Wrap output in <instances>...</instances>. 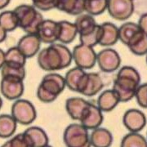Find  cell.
<instances>
[{
  "instance_id": "6da1fadb",
  "label": "cell",
  "mask_w": 147,
  "mask_h": 147,
  "mask_svg": "<svg viewBox=\"0 0 147 147\" xmlns=\"http://www.w3.org/2000/svg\"><path fill=\"white\" fill-rule=\"evenodd\" d=\"M72 61V53L63 43H52L41 50L38 55V65L46 71L67 68L70 65Z\"/></svg>"
},
{
  "instance_id": "7a4b0ae2",
  "label": "cell",
  "mask_w": 147,
  "mask_h": 147,
  "mask_svg": "<svg viewBox=\"0 0 147 147\" xmlns=\"http://www.w3.org/2000/svg\"><path fill=\"white\" fill-rule=\"evenodd\" d=\"M141 84V75L131 66H123L117 74L113 88L120 102H127L135 97L137 88Z\"/></svg>"
},
{
  "instance_id": "3957f363",
  "label": "cell",
  "mask_w": 147,
  "mask_h": 147,
  "mask_svg": "<svg viewBox=\"0 0 147 147\" xmlns=\"http://www.w3.org/2000/svg\"><path fill=\"white\" fill-rule=\"evenodd\" d=\"M65 87V79L61 75L56 73L47 74L38 88L37 96L42 102L51 103L63 92Z\"/></svg>"
},
{
  "instance_id": "277c9868",
  "label": "cell",
  "mask_w": 147,
  "mask_h": 147,
  "mask_svg": "<svg viewBox=\"0 0 147 147\" xmlns=\"http://www.w3.org/2000/svg\"><path fill=\"white\" fill-rule=\"evenodd\" d=\"M19 21V27L30 34H37L38 27L43 21V17L34 7L27 4L16 7L14 9Z\"/></svg>"
},
{
  "instance_id": "5b68a950",
  "label": "cell",
  "mask_w": 147,
  "mask_h": 147,
  "mask_svg": "<svg viewBox=\"0 0 147 147\" xmlns=\"http://www.w3.org/2000/svg\"><path fill=\"white\" fill-rule=\"evenodd\" d=\"M64 142L66 147H91L88 129L81 123H72L64 131Z\"/></svg>"
},
{
  "instance_id": "8992f818",
  "label": "cell",
  "mask_w": 147,
  "mask_h": 147,
  "mask_svg": "<svg viewBox=\"0 0 147 147\" xmlns=\"http://www.w3.org/2000/svg\"><path fill=\"white\" fill-rule=\"evenodd\" d=\"M11 115L17 123L29 125L36 119V109L29 100H16L11 107Z\"/></svg>"
},
{
  "instance_id": "52a82bcc",
  "label": "cell",
  "mask_w": 147,
  "mask_h": 147,
  "mask_svg": "<svg viewBox=\"0 0 147 147\" xmlns=\"http://www.w3.org/2000/svg\"><path fill=\"white\" fill-rule=\"evenodd\" d=\"M73 61L77 67L83 69H89L96 63L97 54L92 47L80 43L74 47Z\"/></svg>"
},
{
  "instance_id": "ba28073f",
  "label": "cell",
  "mask_w": 147,
  "mask_h": 147,
  "mask_svg": "<svg viewBox=\"0 0 147 147\" xmlns=\"http://www.w3.org/2000/svg\"><path fill=\"white\" fill-rule=\"evenodd\" d=\"M107 10L111 17L117 21H126L133 14V0H108Z\"/></svg>"
},
{
  "instance_id": "9c48e42d",
  "label": "cell",
  "mask_w": 147,
  "mask_h": 147,
  "mask_svg": "<svg viewBox=\"0 0 147 147\" xmlns=\"http://www.w3.org/2000/svg\"><path fill=\"white\" fill-rule=\"evenodd\" d=\"M24 79L13 77L4 76L2 77L0 89L3 96L8 100H18L24 93Z\"/></svg>"
},
{
  "instance_id": "30bf717a",
  "label": "cell",
  "mask_w": 147,
  "mask_h": 147,
  "mask_svg": "<svg viewBox=\"0 0 147 147\" xmlns=\"http://www.w3.org/2000/svg\"><path fill=\"white\" fill-rule=\"evenodd\" d=\"M96 63L99 68L106 73L114 72L119 68L121 57L119 54L112 48H105L97 54Z\"/></svg>"
},
{
  "instance_id": "8fae6325",
  "label": "cell",
  "mask_w": 147,
  "mask_h": 147,
  "mask_svg": "<svg viewBox=\"0 0 147 147\" xmlns=\"http://www.w3.org/2000/svg\"><path fill=\"white\" fill-rule=\"evenodd\" d=\"M123 123L130 132H138L146 125V116L141 110L131 109L127 110L123 115Z\"/></svg>"
},
{
  "instance_id": "7c38bea8",
  "label": "cell",
  "mask_w": 147,
  "mask_h": 147,
  "mask_svg": "<svg viewBox=\"0 0 147 147\" xmlns=\"http://www.w3.org/2000/svg\"><path fill=\"white\" fill-rule=\"evenodd\" d=\"M37 35L42 42L55 43L59 40L60 24L53 20H43L38 27Z\"/></svg>"
},
{
  "instance_id": "4fadbf2b",
  "label": "cell",
  "mask_w": 147,
  "mask_h": 147,
  "mask_svg": "<svg viewBox=\"0 0 147 147\" xmlns=\"http://www.w3.org/2000/svg\"><path fill=\"white\" fill-rule=\"evenodd\" d=\"M103 119L104 117L101 110L97 105L90 103L82 116L80 123L88 130H93L101 125Z\"/></svg>"
},
{
  "instance_id": "5bb4252c",
  "label": "cell",
  "mask_w": 147,
  "mask_h": 147,
  "mask_svg": "<svg viewBox=\"0 0 147 147\" xmlns=\"http://www.w3.org/2000/svg\"><path fill=\"white\" fill-rule=\"evenodd\" d=\"M41 42V40L37 34H27L19 40L17 47L26 58H30L34 57L38 53Z\"/></svg>"
},
{
  "instance_id": "9a60e30c",
  "label": "cell",
  "mask_w": 147,
  "mask_h": 147,
  "mask_svg": "<svg viewBox=\"0 0 147 147\" xmlns=\"http://www.w3.org/2000/svg\"><path fill=\"white\" fill-rule=\"evenodd\" d=\"M90 102L80 97H71L69 98L65 102V109L74 120L80 121L86 109L88 107Z\"/></svg>"
},
{
  "instance_id": "2e32d148",
  "label": "cell",
  "mask_w": 147,
  "mask_h": 147,
  "mask_svg": "<svg viewBox=\"0 0 147 147\" xmlns=\"http://www.w3.org/2000/svg\"><path fill=\"white\" fill-rule=\"evenodd\" d=\"M119 102V98L114 90H105L98 97L97 106L102 112H110L114 110Z\"/></svg>"
},
{
  "instance_id": "e0dca14e",
  "label": "cell",
  "mask_w": 147,
  "mask_h": 147,
  "mask_svg": "<svg viewBox=\"0 0 147 147\" xmlns=\"http://www.w3.org/2000/svg\"><path fill=\"white\" fill-rule=\"evenodd\" d=\"M90 142L93 147H110L113 142V136L108 129L97 127L92 132Z\"/></svg>"
},
{
  "instance_id": "ac0fdd59",
  "label": "cell",
  "mask_w": 147,
  "mask_h": 147,
  "mask_svg": "<svg viewBox=\"0 0 147 147\" xmlns=\"http://www.w3.org/2000/svg\"><path fill=\"white\" fill-rule=\"evenodd\" d=\"M57 9L72 16H79L85 11L84 0H57Z\"/></svg>"
},
{
  "instance_id": "d6986e66",
  "label": "cell",
  "mask_w": 147,
  "mask_h": 147,
  "mask_svg": "<svg viewBox=\"0 0 147 147\" xmlns=\"http://www.w3.org/2000/svg\"><path fill=\"white\" fill-rule=\"evenodd\" d=\"M103 29V34L100 42V45L103 47H111L119 40V28L115 24L105 22L101 24Z\"/></svg>"
},
{
  "instance_id": "ffe728a7",
  "label": "cell",
  "mask_w": 147,
  "mask_h": 147,
  "mask_svg": "<svg viewBox=\"0 0 147 147\" xmlns=\"http://www.w3.org/2000/svg\"><path fill=\"white\" fill-rule=\"evenodd\" d=\"M104 87L103 80L97 73H88V79L82 95L87 96H93L99 93Z\"/></svg>"
},
{
  "instance_id": "44dd1931",
  "label": "cell",
  "mask_w": 147,
  "mask_h": 147,
  "mask_svg": "<svg viewBox=\"0 0 147 147\" xmlns=\"http://www.w3.org/2000/svg\"><path fill=\"white\" fill-rule=\"evenodd\" d=\"M60 24V35L59 40L64 44L72 42L77 36L78 30L74 23L67 21H59Z\"/></svg>"
},
{
  "instance_id": "7402d4cb",
  "label": "cell",
  "mask_w": 147,
  "mask_h": 147,
  "mask_svg": "<svg viewBox=\"0 0 147 147\" xmlns=\"http://www.w3.org/2000/svg\"><path fill=\"white\" fill-rule=\"evenodd\" d=\"M79 36H83L92 31L96 26V22L93 16L90 14H81L78 16L74 22Z\"/></svg>"
},
{
  "instance_id": "603a6c76",
  "label": "cell",
  "mask_w": 147,
  "mask_h": 147,
  "mask_svg": "<svg viewBox=\"0 0 147 147\" xmlns=\"http://www.w3.org/2000/svg\"><path fill=\"white\" fill-rule=\"evenodd\" d=\"M24 132L30 138L34 147H43L48 144L47 133L38 127H30Z\"/></svg>"
},
{
  "instance_id": "cb8c5ba5",
  "label": "cell",
  "mask_w": 147,
  "mask_h": 147,
  "mask_svg": "<svg viewBox=\"0 0 147 147\" xmlns=\"http://www.w3.org/2000/svg\"><path fill=\"white\" fill-rule=\"evenodd\" d=\"M17 128V122L12 115H0V137L8 138L11 137Z\"/></svg>"
},
{
  "instance_id": "d4e9b609",
  "label": "cell",
  "mask_w": 147,
  "mask_h": 147,
  "mask_svg": "<svg viewBox=\"0 0 147 147\" xmlns=\"http://www.w3.org/2000/svg\"><path fill=\"white\" fill-rule=\"evenodd\" d=\"M141 30L142 29L138 24L133 22H126L119 28V40L127 46V43L133 38V37Z\"/></svg>"
},
{
  "instance_id": "484cf974",
  "label": "cell",
  "mask_w": 147,
  "mask_h": 147,
  "mask_svg": "<svg viewBox=\"0 0 147 147\" xmlns=\"http://www.w3.org/2000/svg\"><path fill=\"white\" fill-rule=\"evenodd\" d=\"M26 62V57L17 46L11 47L5 53V64L16 67H25Z\"/></svg>"
},
{
  "instance_id": "4316f807",
  "label": "cell",
  "mask_w": 147,
  "mask_h": 147,
  "mask_svg": "<svg viewBox=\"0 0 147 147\" xmlns=\"http://www.w3.org/2000/svg\"><path fill=\"white\" fill-rule=\"evenodd\" d=\"M85 73L86 72L84 71V69L77 66L70 69L66 73L65 77L66 87H68L71 91L77 92L79 84L81 83V80L83 79Z\"/></svg>"
},
{
  "instance_id": "83f0119b",
  "label": "cell",
  "mask_w": 147,
  "mask_h": 147,
  "mask_svg": "<svg viewBox=\"0 0 147 147\" xmlns=\"http://www.w3.org/2000/svg\"><path fill=\"white\" fill-rule=\"evenodd\" d=\"M0 26L7 32L12 31L19 27V21L14 11H5L0 13Z\"/></svg>"
},
{
  "instance_id": "f1b7e54d",
  "label": "cell",
  "mask_w": 147,
  "mask_h": 147,
  "mask_svg": "<svg viewBox=\"0 0 147 147\" xmlns=\"http://www.w3.org/2000/svg\"><path fill=\"white\" fill-rule=\"evenodd\" d=\"M103 34V29L101 25H96L95 29L88 34L79 36V40L82 44L90 46V47H94L96 45L99 44L102 38Z\"/></svg>"
},
{
  "instance_id": "f546056e",
  "label": "cell",
  "mask_w": 147,
  "mask_h": 147,
  "mask_svg": "<svg viewBox=\"0 0 147 147\" xmlns=\"http://www.w3.org/2000/svg\"><path fill=\"white\" fill-rule=\"evenodd\" d=\"M120 147H147V140L138 132H130L123 138Z\"/></svg>"
},
{
  "instance_id": "4dcf8cb0",
  "label": "cell",
  "mask_w": 147,
  "mask_h": 147,
  "mask_svg": "<svg viewBox=\"0 0 147 147\" xmlns=\"http://www.w3.org/2000/svg\"><path fill=\"white\" fill-rule=\"evenodd\" d=\"M85 11L92 16H98L107 10L108 0H84Z\"/></svg>"
},
{
  "instance_id": "1f68e13d",
  "label": "cell",
  "mask_w": 147,
  "mask_h": 147,
  "mask_svg": "<svg viewBox=\"0 0 147 147\" xmlns=\"http://www.w3.org/2000/svg\"><path fill=\"white\" fill-rule=\"evenodd\" d=\"M2 77L4 76H13L24 79L26 77V69L25 67H16L5 64L1 69Z\"/></svg>"
},
{
  "instance_id": "d6a6232c",
  "label": "cell",
  "mask_w": 147,
  "mask_h": 147,
  "mask_svg": "<svg viewBox=\"0 0 147 147\" xmlns=\"http://www.w3.org/2000/svg\"><path fill=\"white\" fill-rule=\"evenodd\" d=\"M8 142L11 147H34L30 138L25 132L17 134Z\"/></svg>"
},
{
  "instance_id": "836d02e7",
  "label": "cell",
  "mask_w": 147,
  "mask_h": 147,
  "mask_svg": "<svg viewBox=\"0 0 147 147\" xmlns=\"http://www.w3.org/2000/svg\"><path fill=\"white\" fill-rule=\"evenodd\" d=\"M135 97L138 105L147 109V84H142L137 88Z\"/></svg>"
},
{
  "instance_id": "e575fe53",
  "label": "cell",
  "mask_w": 147,
  "mask_h": 147,
  "mask_svg": "<svg viewBox=\"0 0 147 147\" xmlns=\"http://www.w3.org/2000/svg\"><path fill=\"white\" fill-rule=\"evenodd\" d=\"M34 7L42 11H49L57 8V0H32Z\"/></svg>"
},
{
  "instance_id": "d590c367",
  "label": "cell",
  "mask_w": 147,
  "mask_h": 147,
  "mask_svg": "<svg viewBox=\"0 0 147 147\" xmlns=\"http://www.w3.org/2000/svg\"><path fill=\"white\" fill-rule=\"evenodd\" d=\"M130 51L137 56H143L147 54V34H146L140 42L130 48Z\"/></svg>"
},
{
  "instance_id": "8d00e7d4",
  "label": "cell",
  "mask_w": 147,
  "mask_h": 147,
  "mask_svg": "<svg viewBox=\"0 0 147 147\" xmlns=\"http://www.w3.org/2000/svg\"><path fill=\"white\" fill-rule=\"evenodd\" d=\"M137 24L139 25V26L141 27V29L143 30V32L147 34V13L143 14L140 17Z\"/></svg>"
},
{
  "instance_id": "74e56055",
  "label": "cell",
  "mask_w": 147,
  "mask_h": 147,
  "mask_svg": "<svg viewBox=\"0 0 147 147\" xmlns=\"http://www.w3.org/2000/svg\"><path fill=\"white\" fill-rule=\"evenodd\" d=\"M7 38V31L0 26V42H3Z\"/></svg>"
},
{
  "instance_id": "f35d334b",
  "label": "cell",
  "mask_w": 147,
  "mask_h": 147,
  "mask_svg": "<svg viewBox=\"0 0 147 147\" xmlns=\"http://www.w3.org/2000/svg\"><path fill=\"white\" fill-rule=\"evenodd\" d=\"M4 63H5V53L2 49H0V69H2Z\"/></svg>"
},
{
  "instance_id": "ab89813d",
  "label": "cell",
  "mask_w": 147,
  "mask_h": 147,
  "mask_svg": "<svg viewBox=\"0 0 147 147\" xmlns=\"http://www.w3.org/2000/svg\"><path fill=\"white\" fill-rule=\"evenodd\" d=\"M11 0H0V10L6 7L10 3Z\"/></svg>"
},
{
  "instance_id": "60d3db41",
  "label": "cell",
  "mask_w": 147,
  "mask_h": 147,
  "mask_svg": "<svg viewBox=\"0 0 147 147\" xmlns=\"http://www.w3.org/2000/svg\"><path fill=\"white\" fill-rule=\"evenodd\" d=\"M1 147H11L10 144H9V142L7 141V142H6V143H4V144H3V145Z\"/></svg>"
},
{
  "instance_id": "b9f144b4",
  "label": "cell",
  "mask_w": 147,
  "mask_h": 147,
  "mask_svg": "<svg viewBox=\"0 0 147 147\" xmlns=\"http://www.w3.org/2000/svg\"><path fill=\"white\" fill-rule=\"evenodd\" d=\"M2 105H3V100H2L1 97H0V109H1V107H2Z\"/></svg>"
},
{
  "instance_id": "7bdbcfd3",
  "label": "cell",
  "mask_w": 147,
  "mask_h": 147,
  "mask_svg": "<svg viewBox=\"0 0 147 147\" xmlns=\"http://www.w3.org/2000/svg\"><path fill=\"white\" fill-rule=\"evenodd\" d=\"M43 147H53V146H50L49 144H47V145H46L45 146H43Z\"/></svg>"
},
{
  "instance_id": "ee69618b",
  "label": "cell",
  "mask_w": 147,
  "mask_h": 147,
  "mask_svg": "<svg viewBox=\"0 0 147 147\" xmlns=\"http://www.w3.org/2000/svg\"><path fill=\"white\" fill-rule=\"evenodd\" d=\"M146 63H147V54H146Z\"/></svg>"
}]
</instances>
